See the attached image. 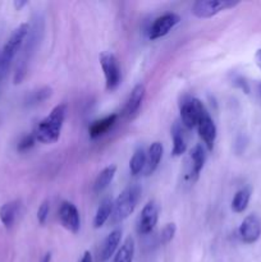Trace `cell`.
Returning <instances> with one entry per match:
<instances>
[{
  "mask_svg": "<svg viewBox=\"0 0 261 262\" xmlns=\"http://www.w3.org/2000/svg\"><path fill=\"white\" fill-rule=\"evenodd\" d=\"M122 239V229H114L102 242L99 251V262H106L114 257Z\"/></svg>",
  "mask_w": 261,
  "mask_h": 262,
  "instance_id": "cell-13",
  "label": "cell"
},
{
  "mask_svg": "<svg viewBox=\"0 0 261 262\" xmlns=\"http://www.w3.org/2000/svg\"><path fill=\"white\" fill-rule=\"evenodd\" d=\"M241 239L247 245L257 242L261 235V220L257 215L251 214L243 219L240 227Z\"/></svg>",
  "mask_w": 261,
  "mask_h": 262,
  "instance_id": "cell-11",
  "label": "cell"
},
{
  "mask_svg": "<svg viewBox=\"0 0 261 262\" xmlns=\"http://www.w3.org/2000/svg\"><path fill=\"white\" fill-rule=\"evenodd\" d=\"M146 165V152L142 147L137 148L133 154L132 159L129 161V170L132 176H137L145 169Z\"/></svg>",
  "mask_w": 261,
  "mask_h": 262,
  "instance_id": "cell-23",
  "label": "cell"
},
{
  "mask_svg": "<svg viewBox=\"0 0 261 262\" xmlns=\"http://www.w3.org/2000/svg\"><path fill=\"white\" fill-rule=\"evenodd\" d=\"M49 212H50V204H49L48 200H45L37 210V220L41 225H45L49 217Z\"/></svg>",
  "mask_w": 261,
  "mask_h": 262,
  "instance_id": "cell-27",
  "label": "cell"
},
{
  "mask_svg": "<svg viewBox=\"0 0 261 262\" xmlns=\"http://www.w3.org/2000/svg\"><path fill=\"white\" fill-rule=\"evenodd\" d=\"M115 173H117V166L115 165H109L105 169H102L99 173V176L96 177V179H95L94 191L96 193H100L104 189H106L109 184L113 182V179H114Z\"/></svg>",
  "mask_w": 261,
  "mask_h": 262,
  "instance_id": "cell-20",
  "label": "cell"
},
{
  "mask_svg": "<svg viewBox=\"0 0 261 262\" xmlns=\"http://www.w3.org/2000/svg\"><path fill=\"white\" fill-rule=\"evenodd\" d=\"M179 22H181V17L176 13H165V14L160 15L151 25L150 30H148V38L150 40H158V38L164 37Z\"/></svg>",
  "mask_w": 261,
  "mask_h": 262,
  "instance_id": "cell-8",
  "label": "cell"
},
{
  "mask_svg": "<svg viewBox=\"0 0 261 262\" xmlns=\"http://www.w3.org/2000/svg\"><path fill=\"white\" fill-rule=\"evenodd\" d=\"M41 262H51V252H48L44 255L42 260H41Z\"/></svg>",
  "mask_w": 261,
  "mask_h": 262,
  "instance_id": "cell-32",
  "label": "cell"
},
{
  "mask_svg": "<svg viewBox=\"0 0 261 262\" xmlns=\"http://www.w3.org/2000/svg\"><path fill=\"white\" fill-rule=\"evenodd\" d=\"M251 199V188L248 187H245V188L240 189L237 193L234 194L232 200V210L237 214H241V212L245 211L248 206V202H250Z\"/></svg>",
  "mask_w": 261,
  "mask_h": 262,
  "instance_id": "cell-22",
  "label": "cell"
},
{
  "mask_svg": "<svg viewBox=\"0 0 261 262\" xmlns=\"http://www.w3.org/2000/svg\"><path fill=\"white\" fill-rule=\"evenodd\" d=\"M25 5H27V2H14L15 9H18V10L22 9V8L25 7Z\"/></svg>",
  "mask_w": 261,
  "mask_h": 262,
  "instance_id": "cell-31",
  "label": "cell"
},
{
  "mask_svg": "<svg viewBox=\"0 0 261 262\" xmlns=\"http://www.w3.org/2000/svg\"><path fill=\"white\" fill-rule=\"evenodd\" d=\"M100 66H101L102 72L105 77V87L106 91L113 92L119 87L120 79V67L118 63V59L112 51H102L99 56Z\"/></svg>",
  "mask_w": 261,
  "mask_h": 262,
  "instance_id": "cell-4",
  "label": "cell"
},
{
  "mask_svg": "<svg viewBox=\"0 0 261 262\" xmlns=\"http://www.w3.org/2000/svg\"><path fill=\"white\" fill-rule=\"evenodd\" d=\"M141 197V188L137 184L128 186L127 188L123 189L122 193L117 197L113 206L112 216H110V223L113 225H117L119 223L124 222L137 206Z\"/></svg>",
  "mask_w": 261,
  "mask_h": 262,
  "instance_id": "cell-3",
  "label": "cell"
},
{
  "mask_svg": "<svg viewBox=\"0 0 261 262\" xmlns=\"http://www.w3.org/2000/svg\"><path fill=\"white\" fill-rule=\"evenodd\" d=\"M133 257H135V241L132 237H128L120 248H118L112 262H133Z\"/></svg>",
  "mask_w": 261,
  "mask_h": 262,
  "instance_id": "cell-21",
  "label": "cell"
},
{
  "mask_svg": "<svg viewBox=\"0 0 261 262\" xmlns=\"http://www.w3.org/2000/svg\"><path fill=\"white\" fill-rule=\"evenodd\" d=\"M30 30L31 27L28 23L19 25L13 31L12 35L9 36V38L5 42V45L3 46V50L0 51V83H2L3 79L7 76L13 60L17 56V54L19 53L20 49H22L23 43L26 42V38L28 37Z\"/></svg>",
  "mask_w": 261,
  "mask_h": 262,
  "instance_id": "cell-2",
  "label": "cell"
},
{
  "mask_svg": "<svg viewBox=\"0 0 261 262\" xmlns=\"http://www.w3.org/2000/svg\"><path fill=\"white\" fill-rule=\"evenodd\" d=\"M59 219H60L61 225L69 230L73 234H77L81 229V217H79V211L76 205L69 201L61 202L59 207Z\"/></svg>",
  "mask_w": 261,
  "mask_h": 262,
  "instance_id": "cell-9",
  "label": "cell"
},
{
  "mask_svg": "<svg viewBox=\"0 0 261 262\" xmlns=\"http://www.w3.org/2000/svg\"><path fill=\"white\" fill-rule=\"evenodd\" d=\"M19 210L20 202L17 201V200L7 202V204H4L0 207V222H2V224L7 229H10L14 225L15 220H17L18 215H19Z\"/></svg>",
  "mask_w": 261,
  "mask_h": 262,
  "instance_id": "cell-15",
  "label": "cell"
},
{
  "mask_svg": "<svg viewBox=\"0 0 261 262\" xmlns=\"http://www.w3.org/2000/svg\"><path fill=\"white\" fill-rule=\"evenodd\" d=\"M67 117V105L59 104L49 113L48 117L44 118L36 127V141L44 145H51L59 140L63 128L64 120Z\"/></svg>",
  "mask_w": 261,
  "mask_h": 262,
  "instance_id": "cell-1",
  "label": "cell"
},
{
  "mask_svg": "<svg viewBox=\"0 0 261 262\" xmlns=\"http://www.w3.org/2000/svg\"><path fill=\"white\" fill-rule=\"evenodd\" d=\"M176 232H177L176 224H173V223H169V224H166L160 232L161 245H168V243L170 242V241L174 238V235H176Z\"/></svg>",
  "mask_w": 261,
  "mask_h": 262,
  "instance_id": "cell-25",
  "label": "cell"
},
{
  "mask_svg": "<svg viewBox=\"0 0 261 262\" xmlns=\"http://www.w3.org/2000/svg\"><path fill=\"white\" fill-rule=\"evenodd\" d=\"M159 220V205L155 201H148L143 206L140 216L137 219V225L136 229L140 235L150 234L156 227Z\"/></svg>",
  "mask_w": 261,
  "mask_h": 262,
  "instance_id": "cell-7",
  "label": "cell"
},
{
  "mask_svg": "<svg viewBox=\"0 0 261 262\" xmlns=\"http://www.w3.org/2000/svg\"><path fill=\"white\" fill-rule=\"evenodd\" d=\"M51 95V89L50 87H42L38 91H35L28 99V104H40V102L45 101L48 97H50Z\"/></svg>",
  "mask_w": 261,
  "mask_h": 262,
  "instance_id": "cell-24",
  "label": "cell"
},
{
  "mask_svg": "<svg viewBox=\"0 0 261 262\" xmlns=\"http://www.w3.org/2000/svg\"><path fill=\"white\" fill-rule=\"evenodd\" d=\"M113 206H114V201H113L112 197H106V199L102 200L100 206L97 207V211L94 217V227L96 229L101 228L110 219L113 212Z\"/></svg>",
  "mask_w": 261,
  "mask_h": 262,
  "instance_id": "cell-18",
  "label": "cell"
},
{
  "mask_svg": "<svg viewBox=\"0 0 261 262\" xmlns=\"http://www.w3.org/2000/svg\"><path fill=\"white\" fill-rule=\"evenodd\" d=\"M191 160H192V170L191 176L193 181L199 178L200 173H201L202 168H204L205 163H206V152L202 145L193 146L191 150Z\"/></svg>",
  "mask_w": 261,
  "mask_h": 262,
  "instance_id": "cell-19",
  "label": "cell"
},
{
  "mask_svg": "<svg viewBox=\"0 0 261 262\" xmlns=\"http://www.w3.org/2000/svg\"><path fill=\"white\" fill-rule=\"evenodd\" d=\"M171 137H173V150H171V155L182 156L187 150V143L186 138H184L183 128H182V123H174L173 127H171Z\"/></svg>",
  "mask_w": 261,
  "mask_h": 262,
  "instance_id": "cell-17",
  "label": "cell"
},
{
  "mask_svg": "<svg viewBox=\"0 0 261 262\" xmlns=\"http://www.w3.org/2000/svg\"><path fill=\"white\" fill-rule=\"evenodd\" d=\"M145 95H146L145 84L142 83L136 84V86L132 89V91H130L129 96H128L124 110H123V114H124L127 118H129V119L135 118L136 115L138 114V112H140V107L141 105H142L143 99H145Z\"/></svg>",
  "mask_w": 261,
  "mask_h": 262,
  "instance_id": "cell-12",
  "label": "cell"
},
{
  "mask_svg": "<svg viewBox=\"0 0 261 262\" xmlns=\"http://www.w3.org/2000/svg\"><path fill=\"white\" fill-rule=\"evenodd\" d=\"M235 5H238V2L233 0H199L193 3L191 12L197 18H210Z\"/></svg>",
  "mask_w": 261,
  "mask_h": 262,
  "instance_id": "cell-5",
  "label": "cell"
},
{
  "mask_svg": "<svg viewBox=\"0 0 261 262\" xmlns=\"http://www.w3.org/2000/svg\"><path fill=\"white\" fill-rule=\"evenodd\" d=\"M35 142H36L35 133H30V135H26L25 137H23L22 140L18 142L17 150L19 151V152H26V151H28L30 148L33 147Z\"/></svg>",
  "mask_w": 261,
  "mask_h": 262,
  "instance_id": "cell-26",
  "label": "cell"
},
{
  "mask_svg": "<svg viewBox=\"0 0 261 262\" xmlns=\"http://www.w3.org/2000/svg\"><path fill=\"white\" fill-rule=\"evenodd\" d=\"M255 61H256V66L261 69V49H258L255 54Z\"/></svg>",
  "mask_w": 261,
  "mask_h": 262,
  "instance_id": "cell-30",
  "label": "cell"
},
{
  "mask_svg": "<svg viewBox=\"0 0 261 262\" xmlns=\"http://www.w3.org/2000/svg\"><path fill=\"white\" fill-rule=\"evenodd\" d=\"M260 94H261V84H260Z\"/></svg>",
  "mask_w": 261,
  "mask_h": 262,
  "instance_id": "cell-33",
  "label": "cell"
},
{
  "mask_svg": "<svg viewBox=\"0 0 261 262\" xmlns=\"http://www.w3.org/2000/svg\"><path fill=\"white\" fill-rule=\"evenodd\" d=\"M79 262H94L92 261V255L90 253V251H86V252L83 253V256H82L81 261Z\"/></svg>",
  "mask_w": 261,
  "mask_h": 262,
  "instance_id": "cell-29",
  "label": "cell"
},
{
  "mask_svg": "<svg viewBox=\"0 0 261 262\" xmlns=\"http://www.w3.org/2000/svg\"><path fill=\"white\" fill-rule=\"evenodd\" d=\"M118 119V114H110L107 117L102 118V119L96 120V122L92 123L89 128V133H90V137L91 138H99L101 136H104L113 125L117 123Z\"/></svg>",
  "mask_w": 261,
  "mask_h": 262,
  "instance_id": "cell-16",
  "label": "cell"
},
{
  "mask_svg": "<svg viewBox=\"0 0 261 262\" xmlns=\"http://www.w3.org/2000/svg\"><path fill=\"white\" fill-rule=\"evenodd\" d=\"M234 84L235 86L241 87V89H242L246 94H248V92H250V89H248V86H247V82H246L245 79L241 78V77H238L237 79H234Z\"/></svg>",
  "mask_w": 261,
  "mask_h": 262,
  "instance_id": "cell-28",
  "label": "cell"
},
{
  "mask_svg": "<svg viewBox=\"0 0 261 262\" xmlns=\"http://www.w3.org/2000/svg\"><path fill=\"white\" fill-rule=\"evenodd\" d=\"M163 145L160 142H154L151 143V146L148 147L147 152H146V165L143 169V174L146 177L151 176L154 171L158 169L159 164H160L161 158H163Z\"/></svg>",
  "mask_w": 261,
  "mask_h": 262,
  "instance_id": "cell-14",
  "label": "cell"
},
{
  "mask_svg": "<svg viewBox=\"0 0 261 262\" xmlns=\"http://www.w3.org/2000/svg\"><path fill=\"white\" fill-rule=\"evenodd\" d=\"M197 129H199L200 137L204 141L205 146L209 151H211L214 148L215 140H216L217 136V129L216 125H215L214 120L210 117L209 112L206 109L202 112L201 117H200L199 123H197Z\"/></svg>",
  "mask_w": 261,
  "mask_h": 262,
  "instance_id": "cell-10",
  "label": "cell"
},
{
  "mask_svg": "<svg viewBox=\"0 0 261 262\" xmlns=\"http://www.w3.org/2000/svg\"><path fill=\"white\" fill-rule=\"evenodd\" d=\"M206 109L205 105L200 101L196 97H187L181 102V120L182 125L187 128V129H192V128L197 127L200 117H201L202 112Z\"/></svg>",
  "mask_w": 261,
  "mask_h": 262,
  "instance_id": "cell-6",
  "label": "cell"
}]
</instances>
